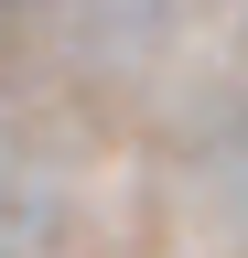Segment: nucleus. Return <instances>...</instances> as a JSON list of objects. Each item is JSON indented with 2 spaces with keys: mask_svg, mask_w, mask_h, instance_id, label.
<instances>
[{
  "mask_svg": "<svg viewBox=\"0 0 248 258\" xmlns=\"http://www.w3.org/2000/svg\"><path fill=\"white\" fill-rule=\"evenodd\" d=\"M0 11H22V0H0Z\"/></svg>",
  "mask_w": 248,
  "mask_h": 258,
  "instance_id": "obj_1",
  "label": "nucleus"
}]
</instances>
